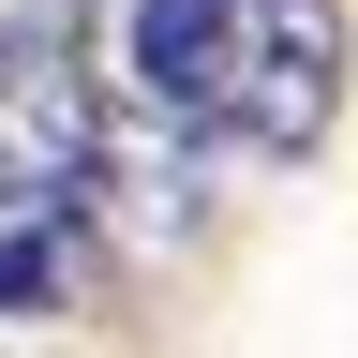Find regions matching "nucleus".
I'll return each instance as SVG.
<instances>
[{"instance_id":"f257e3e1","label":"nucleus","mask_w":358,"mask_h":358,"mask_svg":"<svg viewBox=\"0 0 358 358\" xmlns=\"http://www.w3.org/2000/svg\"><path fill=\"white\" fill-rule=\"evenodd\" d=\"M105 164V30L90 0H15L0 15V209H60Z\"/></svg>"},{"instance_id":"f03ea898","label":"nucleus","mask_w":358,"mask_h":358,"mask_svg":"<svg viewBox=\"0 0 358 358\" xmlns=\"http://www.w3.org/2000/svg\"><path fill=\"white\" fill-rule=\"evenodd\" d=\"M343 75H358L343 0H224V150H268V164L329 150Z\"/></svg>"},{"instance_id":"7ed1b4c3","label":"nucleus","mask_w":358,"mask_h":358,"mask_svg":"<svg viewBox=\"0 0 358 358\" xmlns=\"http://www.w3.org/2000/svg\"><path fill=\"white\" fill-rule=\"evenodd\" d=\"M120 75L164 134H224V0H134Z\"/></svg>"},{"instance_id":"20e7f679","label":"nucleus","mask_w":358,"mask_h":358,"mask_svg":"<svg viewBox=\"0 0 358 358\" xmlns=\"http://www.w3.org/2000/svg\"><path fill=\"white\" fill-rule=\"evenodd\" d=\"M60 299H90L75 194H60V209H0V313H60Z\"/></svg>"}]
</instances>
